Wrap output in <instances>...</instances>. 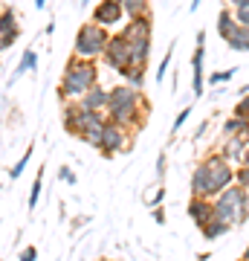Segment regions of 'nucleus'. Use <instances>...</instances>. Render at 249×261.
Returning <instances> with one entry per match:
<instances>
[{"mask_svg":"<svg viewBox=\"0 0 249 261\" xmlns=\"http://www.w3.org/2000/svg\"><path fill=\"white\" fill-rule=\"evenodd\" d=\"M148 111H151V105L148 99L142 96V90H133L128 84L122 82L116 87L107 90V105H104V113H107V119L122 125V128H142L148 119Z\"/></svg>","mask_w":249,"mask_h":261,"instance_id":"1","label":"nucleus"},{"mask_svg":"<svg viewBox=\"0 0 249 261\" xmlns=\"http://www.w3.org/2000/svg\"><path fill=\"white\" fill-rule=\"evenodd\" d=\"M235 183V168L220 151H212L203 163L191 171V197H214Z\"/></svg>","mask_w":249,"mask_h":261,"instance_id":"2","label":"nucleus"},{"mask_svg":"<svg viewBox=\"0 0 249 261\" xmlns=\"http://www.w3.org/2000/svg\"><path fill=\"white\" fill-rule=\"evenodd\" d=\"M93 84H99V67L90 58H78L73 56L67 61L64 73H61V84H58V99H81Z\"/></svg>","mask_w":249,"mask_h":261,"instance_id":"3","label":"nucleus"},{"mask_svg":"<svg viewBox=\"0 0 249 261\" xmlns=\"http://www.w3.org/2000/svg\"><path fill=\"white\" fill-rule=\"evenodd\" d=\"M246 192L249 189L238 186V183H232V186H226L223 192H217V195L212 197L214 215L223 218L229 226L246 224V218H249V195Z\"/></svg>","mask_w":249,"mask_h":261,"instance_id":"4","label":"nucleus"},{"mask_svg":"<svg viewBox=\"0 0 249 261\" xmlns=\"http://www.w3.org/2000/svg\"><path fill=\"white\" fill-rule=\"evenodd\" d=\"M151 35H154L151 15H145V18H130L128 27L122 29V38L128 41V49H130V67H148Z\"/></svg>","mask_w":249,"mask_h":261,"instance_id":"5","label":"nucleus"},{"mask_svg":"<svg viewBox=\"0 0 249 261\" xmlns=\"http://www.w3.org/2000/svg\"><path fill=\"white\" fill-rule=\"evenodd\" d=\"M107 38H110V32L104 27H99V23H81L78 27V32H75V41H73V56L78 58H90V61H96V58H102L104 47H107Z\"/></svg>","mask_w":249,"mask_h":261,"instance_id":"6","label":"nucleus"},{"mask_svg":"<svg viewBox=\"0 0 249 261\" xmlns=\"http://www.w3.org/2000/svg\"><path fill=\"white\" fill-rule=\"evenodd\" d=\"M130 145H133V137H130L128 128H122V125H116V122L104 119V128H102V142H99V151H102V157L110 160L113 154H125V151H130Z\"/></svg>","mask_w":249,"mask_h":261,"instance_id":"7","label":"nucleus"},{"mask_svg":"<svg viewBox=\"0 0 249 261\" xmlns=\"http://www.w3.org/2000/svg\"><path fill=\"white\" fill-rule=\"evenodd\" d=\"M102 61L119 75L130 67V49H128V41L122 38V32L107 38V47H104V53H102Z\"/></svg>","mask_w":249,"mask_h":261,"instance_id":"8","label":"nucleus"},{"mask_svg":"<svg viewBox=\"0 0 249 261\" xmlns=\"http://www.w3.org/2000/svg\"><path fill=\"white\" fill-rule=\"evenodd\" d=\"M20 38V20L12 6H0V53L15 47V41Z\"/></svg>","mask_w":249,"mask_h":261,"instance_id":"9","label":"nucleus"},{"mask_svg":"<svg viewBox=\"0 0 249 261\" xmlns=\"http://www.w3.org/2000/svg\"><path fill=\"white\" fill-rule=\"evenodd\" d=\"M122 18H125L122 3H113V0H99L96 9H93V23H99V27H104V29L116 27Z\"/></svg>","mask_w":249,"mask_h":261,"instance_id":"10","label":"nucleus"},{"mask_svg":"<svg viewBox=\"0 0 249 261\" xmlns=\"http://www.w3.org/2000/svg\"><path fill=\"white\" fill-rule=\"evenodd\" d=\"M212 215H214L212 197H191V200H188V218L194 221V226H197V229H200V226H203Z\"/></svg>","mask_w":249,"mask_h":261,"instance_id":"11","label":"nucleus"},{"mask_svg":"<svg viewBox=\"0 0 249 261\" xmlns=\"http://www.w3.org/2000/svg\"><path fill=\"white\" fill-rule=\"evenodd\" d=\"M84 111H104V105H107V90H104L102 84H93L90 90L78 99Z\"/></svg>","mask_w":249,"mask_h":261,"instance_id":"12","label":"nucleus"},{"mask_svg":"<svg viewBox=\"0 0 249 261\" xmlns=\"http://www.w3.org/2000/svg\"><path fill=\"white\" fill-rule=\"evenodd\" d=\"M243 148H246V142H243V137H223V142H220V154L229 163H240V154H243Z\"/></svg>","mask_w":249,"mask_h":261,"instance_id":"13","label":"nucleus"},{"mask_svg":"<svg viewBox=\"0 0 249 261\" xmlns=\"http://www.w3.org/2000/svg\"><path fill=\"white\" fill-rule=\"evenodd\" d=\"M232 226L223 221V218H217V215H212L209 221H206L203 226H200V232H203V238L206 241H217V238H223V235L229 232Z\"/></svg>","mask_w":249,"mask_h":261,"instance_id":"14","label":"nucleus"},{"mask_svg":"<svg viewBox=\"0 0 249 261\" xmlns=\"http://www.w3.org/2000/svg\"><path fill=\"white\" fill-rule=\"evenodd\" d=\"M223 44H226L229 49H235V53H249V27H240L238 23Z\"/></svg>","mask_w":249,"mask_h":261,"instance_id":"15","label":"nucleus"},{"mask_svg":"<svg viewBox=\"0 0 249 261\" xmlns=\"http://www.w3.org/2000/svg\"><path fill=\"white\" fill-rule=\"evenodd\" d=\"M38 67V53L32 47L29 49H23V56H20V61H18V67H15V73H12V82L9 84H15L20 79V75H26V73H32Z\"/></svg>","mask_w":249,"mask_h":261,"instance_id":"16","label":"nucleus"},{"mask_svg":"<svg viewBox=\"0 0 249 261\" xmlns=\"http://www.w3.org/2000/svg\"><path fill=\"white\" fill-rule=\"evenodd\" d=\"M122 12L128 18H145L151 15V0H122Z\"/></svg>","mask_w":249,"mask_h":261,"instance_id":"17","label":"nucleus"},{"mask_svg":"<svg viewBox=\"0 0 249 261\" xmlns=\"http://www.w3.org/2000/svg\"><path fill=\"white\" fill-rule=\"evenodd\" d=\"M122 79H125V84H128V87L142 90V87H145V67H128V70L122 73Z\"/></svg>","mask_w":249,"mask_h":261,"instance_id":"18","label":"nucleus"},{"mask_svg":"<svg viewBox=\"0 0 249 261\" xmlns=\"http://www.w3.org/2000/svg\"><path fill=\"white\" fill-rule=\"evenodd\" d=\"M238 27V20H235V15H232V9H220V15H217V35L226 41L229 38V32Z\"/></svg>","mask_w":249,"mask_h":261,"instance_id":"19","label":"nucleus"},{"mask_svg":"<svg viewBox=\"0 0 249 261\" xmlns=\"http://www.w3.org/2000/svg\"><path fill=\"white\" fill-rule=\"evenodd\" d=\"M243 128H246V119H240V116H235V113H232L229 119L223 122V137H238Z\"/></svg>","mask_w":249,"mask_h":261,"instance_id":"20","label":"nucleus"},{"mask_svg":"<svg viewBox=\"0 0 249 261\" xmlns=\"http://www.w3.org/2000/svg\"><path fill=\"white\" fill-rule=\"evenodd\" d=\"M44 192V171H38V177L32 180V192H29V209H35L38 206V197Z\"/></svg>","mask_w":249,"mask_h":261,"instance_id":"21","label":"nucleus"},{"mask_svg":"<svg viewBox=\"0 0 249 261\" xmlns=\"http://www.w3.org/2000/svg\"><path fill=\"white\" fill-rule=\"evenodd\" d=\"M29 160H32V148H26V151H23V157H20L18 163H15V166H12V171H9V177H12V180H18L20 174H23V171H26Z\"/></svg>","mask_w":249,"mask_h":261,"instance_id":"22","label":"nucleus"},{"mask_svg":"<svg viewBox=\"0 0 249 261\" xmlns=\"http://www.w3.org/2000/svg\"><path fill=\"white\" fill-rule=\"evenodd\" d=\"M232 15H235V20H238L240 27H249V0H243V3H238V6H232Z\"/></svg>","mask_w":249,"mask_h":261,"instance_id":"23","label":"nucleus"},{"mask_svg":"<svg viewBox=\"0 0 249 261\" xmlns=\"http://www.w3.org/2000/svg\"><path fill=\"white\" fill-rule=\"evenodd\" d=\"M171 56H174V44L168 47V53L162 56V61H159V67H157V75H154V82H162V79H165L168 67H171Z\"/></svg>","mask_w":249,"mask_h":261,"instance_id":"24","label":"nucleus"},{"mask_svg":"<svg viewBox=\"0 0 249 261\" xmlns=\"http://www.w3.org/2000/svg\"><path fill=\"white\" fill-rule=\"evenodd\" d=\"M235 73H238V67H229V70H217V73L209 75V84H226Z\"/></svg>","mask_w":249,"mask_h":261,"instance_id":"25","label":"nucleus"},{"mask_svg":"<svg viewBox=\"0 0 249 261\" xmlns=\"http://www.w3.org/2000/svg\"><path fill=\"white\" fill-rule=\"evenodd\" d=\"M235 116H240V119L249 122V93H243L240 96V102L235 105Z\"/></svg>","mask_w":249,"mask_h":261,"instance_id":"26","label":"nucleus"},{"mask_svg":"<svg viewBox=\"0 0 249 261\" xmlns=\"http://www.w3.org/2000/svg\"><path fill=\"white\" fill-rule=\"evenodd\" d=\"M188 116H191V108H183V111L177 113V119H174V125H171V134H177V130L183 128L185 122H188Z\"/></svg>","mask_w":249,"mask_h":261,"instance_id":"27","label":"nucleus"},{"mask_svg":"<svg viewBox=\"0 0 249 261\" xmlns=\"http://www.w3.org/2000/svg\"><path fill=\"white\" fill-rule=\"evenodd\" d=\"M235 183L243 189H249V166H240L238 171H235Z\"/></svg>","mask_w":249,"mask_h":261,"instance_id":"28","label":"nucleus"},{"mask_svg":"<svg viewBox=\"0 0 249 261\" xmlns=\"http://www.w3.org/2000/svg\"><path fill=\"white\" fill-rule=\"evenodd\" d=\"M58 177L64 180V183H70V186H75V174H73V168H70V166H61Z\"/></svg>","mask_w":249,"mask_h":261,"instance_id":"29","label":"nucleus"},{"mask_svg":"<svg viewBox=\"0 0 249 261\" xmlns=\"http://www.w3.org/2000/svg\"><path fill=\"white\" fill-rule=\"evenodd\" d=\"M35 258H38L35 247H23V250H20V255H18V261H35Z\"/></svg>","mask_w":249,"mask_h":261,"instance_id":"30","label":"nucleus"},{"mask_svg":"<svg viewBox=\"0 0 249 261\" xmlns=\"http://www.w3.org/2000/svg\"><path fill=\"white\" fill-rule=\"evenodd\" d=\"M162 200H165V189L159 186V189H154V192H151V206H159Z\"/></svg>","mask_w":249,"mask_h":261,"instance_id":"31","label":"nucleus"},{"mask_svg":"<svg viewBox=\"0 0 249 261\" xmlns=\"http://www.w3.org/2000/svg\"><path fill=\"white\" fill-rule=\"evenodd\" d=\"M165 163H168V157H165V154H159V157H157V177L159 180L165 177Z\"/></svg>","mask_w":249,"mask_h":261,"instance_id":"32","label":"nucleus"},{"mask_svg":"<svg viewBox=\"0 0 249 261\" xmlns=\"http://www.w3.org/2000/svg\"><path fill=\"white\" fill-rule=\"evenodd\" d=\"M154 221H157L159 226L165 224V209H162V203H159V206H154Z\"/></svg>","mask_w":249,"mask_h":261,"instance_id":"33","label":"nucleus"},{"mask_svg":"<svg viewBox=\"0 0 249 261\" xmlns=\"http://www.w3.org/2000/svg\"><path fill=\"white\" fill-rule=\"evenodd\" d=\"M240 166H249V145L243 148V154H240Z\"/></svg>","mask_w":249,"mask_h":261,"instance_id":"34","label":"nucleus"},{"mask_svg":"<svg viewBox=\"0 0 249 261\" xmlns=\"http://www.w3.org/2000/svg\"><path fill=\"white\" fill-rule=\"evenodd\" d=\"M240 137H243V142H246V145H249V122H246V128L240 130Z\"/></svg>","mask_w":249,"mask_h":261,"instance_id":"35","label":"nucleus"},{"mask_svg":"<svg viewBox=\"0 0 249 261\" xmlns=\"http://www.w3.org/2000/svg\"><path fill=\"white\" fill-rule=\"evenodd\" d=\"M188 9H191V12H197V9H200V0H191V6H188Z\"/></svg>","mask_w":249,"mask_h":261,"instance_id":"36","label":"nucleus"},{"mask_svg":"<svg viewBox=\"0 0 249 261\" xmlns=\"http://www.w3.org/2000/svg\"><path fill=\"white\" fill-rule=\"evenodd\" d=\"M46 6V0H35V9H44Z\"/></svg>","mask_w":249,"mask_h":261,"instance_id":"37","label":"nucleus"},{"mask_svg":"<svg viewBox=\"0 0 249 261\" xmlns=\"http://www.w3.org/2000/svg\"><path fill=\"white\" fill-rule=\"evenodd\" d=\"M240 261H249V247H246V252H243V258H240Z\"/></svg>","mask_w":249,"mask_h":261,"instance_id":"38","label":"nucleus"},{"mask_svg":"<svg viewBox=\"0 0 249 261\" xmlns=\"http://www.w3.org/2000/svg\"><path fill=\"white\" fill-rule=\"evenodd\" d=\"M229 3H232V6H238V3H243V0H229Z\"/></svg>","mask_w":249,"mask_h":261,"instance_id":"39","label":"nucleus"},{"mask_svg":"<svg viewBox=\"0 0 249 261\" xmlns=\"http://www.w3.org/2000/svg\"><path fill=\"white\" fill-rule=\"evenodd\" d=\"M87 3H90V0H81V6H87Z\"/></svg>","mask_w":249,"mask_h":261,"instance_id":"40","label":"nucleus"},{"mask_svg":"<svg viewBox=\"0 0 249 261\" xmlns=\"http://www.w3.org/2000/svg\"><path fill=\"white\" fill-rule=\"evenodd\" d=\"M113 3H122V0H113Z\"/></svg>","mask_w":249,"mask_h":261,"instance_id":"41","label":"nucleus"}]
</instances>
